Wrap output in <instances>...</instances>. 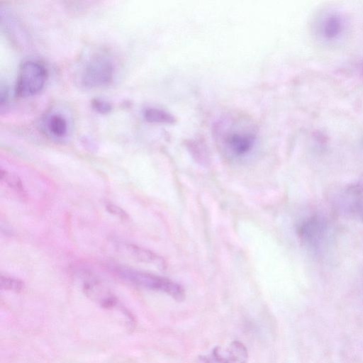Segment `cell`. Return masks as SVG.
I'll return each instance as SVG.
<instances>
[{"label": "cell", "instance_id": "2e32d148", "mask_svg": "<svg viewBox=\"0 0 363 363\" xmlns=\"http://www.w3.org/2000/svg\"><path fill=\"white\" fill-rule=\"evenodd\" d=\"M0 102H1V108H4V106H6L8 103L9 94L8 90L6 86L1 85V94H0Z\"/></svg>", "mask_w": 363, "mask_h": 363}, {"label": "cell", "instance_id": "4fadbf2b", "mask_svg": "<svg viewBox=\"0 0 363 363\" xmlns=\"http://www.w3.org/2000/svg\"><path fill=\"white\" fill-rule=\"evenodd\" d=\"M0 285L2 289L16 292L21 291L24 286L23 283L21 280L4 275H1L0 277Z\"/></svg>", "mask_w": 363, "mask_h": 363}, {"label": "cell", "instance_id": "9a60e30c", "mask_svg": "<svg viewBox=\"0 0 363 363\" xmlns=\"http://www.w3.org/2000/svg\"><path fill=\"white\" fill-rule=\"evenodd\" d=\"M106 210L111 214L117 216L118 218L126 220L128 218V213L122 209L121 207L113 204V203H107L106 205Z\"/></svg>", "mask_w": 363, "mask_h": 363}, {"label": "cell", "instance_id": "ba28073f", "mask_svg": "<svg viewBox=\"0 0 363 363\" xmlns=\"http://www.w3.org/2000/svg\"><path fill=\"white\" fill-rule=\"evenodd\" d=\"M44 126L46 133L55 138H65L69 132L68 119L60 112L48 113L45 118Z\"/></svg>", "mask_w": 363, "mask_h": 363}, {"label": "cell", "instance_id": "30bf717a", "mask_svg": "<svg viewBox=\"0 0 363 363\" xmlns=\"http://www.w3.org/2000/svg\"><path fill=\"white\" fill-rule=\"evenodd\" d=\"M143 117L146 121L157 124H174L177 121L172 113L156 107L146 108L143 111Z\"/></svg>", "mask_w": 363, "mask_h": 363}, {"label": "cell", "instance_id": "3957f363", "mask_svg": "<svg viewBox=\"0 0 363 363\" xmlns=\"http://www.w3.org/2000/svg\"><path fill=\"white\" fill-rule=\"evenodd\" d=\"M48 79V70L39 61L28 60L20 66L16 84V94L26 98L35 96L44 88Z\"/></svg>", "mask_w": 363, "mask_h": 363}, {"label": "cell", "instance_id": "e0dca14e", "mask_svg": "<svg viewBox=\"0 0 363 363\" xmlns=\"http://www.w3.org/2000/svg\"><path fill=\"white\" fill-rule=\"evenodd\" d=\"M362 142H363V135H362Z\"/></svg>", "mask_w": 363, "mask_h": 363}, {"label": "cell", "instance_id": "5b68a950", "mask_svg": "<svg viewBox=\"0 0 363 363\" xmlns=\"http://www.w3.org/2000/svg\"><path fill=\"white\" fill-rule=\"evenodd\" d=\"M317 23L316 29L320 37L326 42H334L343 35L346 21L339 11H330L323 13Z\"/></svg>", "mask_w": 363, "mask_h": 363}, {"label": "cell", "instance_id": "7a4b0ae2", "mask_svg": "<svg viewBox=\"0 0 363 363\" xmlns=\"http://www.w3.org/2000/svg\"><path fill=\"white\" fill-rule=\"evenodd\" d=\"M116 272L121 278L136 285L163 292L177 301L185 298L184 287L168 278L126 267H116Z\"/></svg>", "mask_w": 363, "mask_h": 363}, {"label": "cell", "instance_id": "8fae6325", "mask_svg": "<svg viewBox=\"0 0 363 363\" xmlns=\"http://www.w3.org/2000/svg\"><path fill=\"white\" fill-rule=\"evenodd\" d=\"M85 293L91 298L100 301L103 304L107 306L114 304L115 298L107 291L103 289L97 282L91 281L84 284Z\"/></svg>", "mask_w": 363, "mask_h": 363}, {"label": "cell", "instance_id": "52a82bcc", "mask_svg": "<svg viewBox=\"0 0 363 363\" xmlns=\"http://www.w3.org/2000/svg\"><path fill=\"white\" fill-rule=\"evenodd\" d=\"M299 235L308 246L318 247L325 238L326 225L322 220L313 217L300 226Z\"/></svg>", "mask_w": 363, "mask_h": 363}, {"label": "cell", "instance_id": "8992f818", "mask_svg": "<svg viewBox=\"0 0 363 363\" xmlns=\"http://www.w3.org/2000/svg\"><path fill=\"white\" fill-rule=\"evenodd\" d=\"M247 350L240 341H233L224 350L215 347L208 357H202L203 363H247Z\"/></svg>", "mask_w": 363, "mask_h": 363}, {"label": "cell", "instance_id": "6da1fadb", "mask_svg": "<svg viewBox=\"0 0 363 363\" xmlns=\"http://www.w3.org/2000/svg\"><path fill=\"white\" fill-rule=\"evenodd\" d=\"M213 131L218 147L231 160L247 158L258 143L257 127L243 115L230 113L223 116L214 125Z\"/></svg>", "mask_w": 363, "mask_h": 363}, {"label": "cell", "instance_id": "277c9868", "mask_svg": "<svg viewBox=\"0 0 363 363\" xmlns=\"http://www.w3.org/2000/svg\"><path fill=\"white\" fill-rule=\"evenodd\" d=\"M114 74L112 60L104 54H95L86 62L81 72L80 82L86 88H101L112 82Z\"/></svg>", "mask_w": 363, "mask_h": 363}, {"label": "cell", "instance_id": "7c38bea8", "mask_svg": "<svg viewBox=\"0 0 363 363\" xmlns=\"http://www.w3.org/2000/svg\"><path fill=\"white\" fill-rule=\"evenodd\" d=\"M0 178L10 189L16 191L18 194H24L25 189L23 184L17 175L6 170L1 169Z\"/></svg>", "mask_w": 363, "mask_h": 363}, {"label": "cell", "instance_id": "5bb4252c", "mask_svg": "<svg viewBox=\"0 0 363 363\" xmlns=\"http://www.w3.org/2000/svg\"><path fill=\"white\" fill-rule=\"evenodd\" d=\"M91 106L95 111L101 114L108 113L112 110V106L109 102L100 99H93Z\"/></svg>", "mask_w": 363, "mask_h": 363}, {"label": "cell", "instance_id": "9c48e42d", "mask_svg": "<svg viewBox=\"0 0 363 363\" xmlns=\"http://www.w3.org/2000/svg\"><path fill=\"white\" fill-rule=\"evenodd\" d=\"M125 247L128 252L137 260L162 267L164 265L162 258L150 250L132 244L127 245Z\"/></svg>", "mask_w": 363, "mask_h": 363}]
</instances>
